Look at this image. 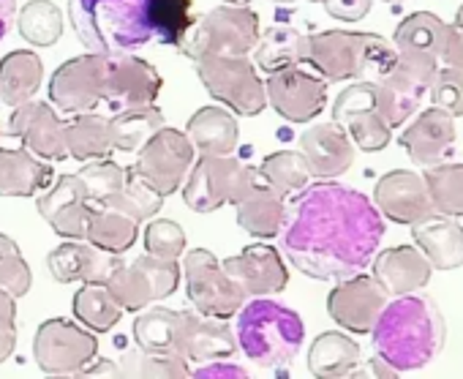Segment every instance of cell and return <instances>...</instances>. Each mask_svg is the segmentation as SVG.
<instances>
[{
	"mask_svg": "<svg viewBox=\"0 0 463 379\" xmlns=\"http://www.w3.org/2000/svg\"><path fill=\"white\" fill-rule=\"evenodd\" d=\"M279 238L287 260L300 273L319 281L346 279L376 257L384 219L373 200L357 188L322 180L295 194Z\"/></svg>",
	"mask_w": 463,
	"mask_h": 379,
	"instance_id": "1",
	"label": "cell"
},
{
	"mask_svg": "<svg viewBox=\"0 0 463 379\" xmlns=\"http://www.w3.org/2000/svg\"><path fill=\"white\" fill-rule=\"evenodd\" d=\"M373 352L398 371L425 368L444 346V317L430 295L409 292L387 303L371 327Z\"/></svg>",
	"mask_w": 463,
	"mask_h": 379,
	"instance_id": "2",
	"label": "cell"
},
{
	"mask_svg": "<svg viewBox=\"0 0 463 379\" xmlns=\"http://www.w3.org/2000/svg\"><path fill=\"white\" fill-rule=\"evenodd\" d=\"M395 61V47L376 36L360 31H322L306 36L303 63L314 69L325 82L346 80H373Z\"/></svg>",
	"mask_w": 463,
	"mask_h": 379,
	"instance_id": "3",
	"label": "cell"
},
{
	"mask_svg": "<svg viewBox=\"0 0 463 379\" xmlns=\"http://www.w3.org/2000/svg\"><path fill=\"white\" fill-rule=\"evenodd\" d=\"M77 39L99 55H128L147 44V0H69Z\"/></svg>",
	"mask_w": 463,
	"mask_h": 379,
	"instance_id": "4",
	"label": "cell"
},
{
	"mask_svg": "<svg viewBox=\"0 0 463 379\" xmlns=\"http://www.w3.org/2000/svg\"><path fill=\"white\" fill-rule=\"evenodd\" d=\"M235 338L249 360L262 368H287L306 338V325L298 311L268 298L243 303L235 314Z\"/></svg>",
	"mask_w": 463,
	"mask_h": 379,
	"instance_id": "5",
	"label": "cell"
},
{
	"mask_svg": "<svg viewBox=\"0 0 463 379\" xmlns=\"http://www.w3.org/2000/svg\"><path fill=\"white\" fill-rule=\"evenodd\" d=\"M260 17L249 6H215L194 23L177 47L194 63L199 58H246L260 42Z\"/></svg>",
	"mask_w": 463,
	"mask_h": 379,
	"instance_id": "6",
	"label": "cell"
},
{
	"mask_svg": "<svg viewBox=\"0 0 463 379\" xmlns=\"http://www.w3.org/2000/svg\"><path fill=\"white\" fill-rule=\"evenodd\" d=\"M260 172L235 156H199L185 183L183 203L194 213H213L223 205H238L257 185Z\"/></svg>",
	"mask_w": 463,
	"mask_h": 379,
	"instance_id": "7",
	"label": "cell"
},
{
	"mask_svg": "<svg viewBox=\"0 0 463 379\" xmlns=\"http://www.w3.org/2000/svg\"><path fill=\"white\" fill-rule=\"evenodd\" d=\"M196 74L204 90L221 104L243 118H257L268 107L265 82L260 69L246 58H199Z\"/></svg>",
	"mask_w": 463,
	"mask_h": 379,
	"instance_id": "8",
	"label": "cell"
},
{
	"mask_svg": "<svg viewBox=\"0 0 463 379\" xmlns=\"http://www.w3.org/2000/svg\"><path fill=\"white\" fill-rule=\"evenodd\" d=\"M194 161H196V150L185 137V131L164 126L139 147L137 161L128 169L145 185H150L156 194L169 197L177 188H183Z\"/></svg>",
	"mask_w": 463,
	"mask_h": 379,
	"instance_id": "9",
	"label": "cell"
},
{
	"mask_svg": "<svg viewBox=\"0 0 463 379\" xmlns=\"http://www.w3.org/2000/svg\"><path fill=\"white\" fill-rule=\"evenodd\" d=\"M180 276L185 279V295H188L191 306L207 317H218V319L235 317L249 298L243 292V287H238L229 279L223 265L207 249L188 251L183 260Z\"/></svg>",
	"mask_w": 463,
	"mask_h": 379,
	"instance_id": "10",
	"label": "cell"
},
{
	"mask_svg": "<svg viewBox=\"0 0 463 379\" xmlns=\"http://www.w3.org/2000/svg\"><path fill=\"white\" fill-rule=\"evenodd\" d=\"M177 284L180 265L175 260H161L153 254H142L134 262H120L104 281L123 311H142L156 300L169 298Z\"/></svg>",
	"mask_w": 463,
	"mask_h": 379,
	"instance_id": "11",
	"label": "cell"
},
{
	"mask_svg": "<svg viewBox=\"0 0 463 379\" xmlns=\"http://www.w3.org/2000/svg\"><path fill=\"white\" fill-rule=\"evenodd\" d=\"M33 355L47 376H80V371L99 357V338L93 330L55 317L39 325Z\"/></svg>",
	"mask_w": 463,
	"mask_h": 379,
	"instance_id": "12",
	"label": "cell"
},
{
	"mask_svg": "<svg viewBox=\"0 0 463 379\" xmlns=\"http://www.w3.org/2000/svg\"><path fill=\"white\" fill-rule=\"evenodd\" d=\"M107 69L109 55L88 52L61 63L50 80V104L66 115L96 112V107L107 99Z\"/></svg>",
	"mask_w": 463,
	"mask_h": 379,
	"instance_id": "13",
	"label": "cell"
},
{
	"mask_svg": "<svg viewBox=\"0 0 463 379\" xmlns=\"http://www.w3.org/2000/svg\"><path fill=\"white\" fill-rule=\"evenodd\" d=\"M333 123H338L365 153L384 150L392 139V128L387 126L376 104V88L368 80H360L338 93V99L333 101Z\"/></svg>",
	"mask_w": 463,
	"mask_h": 379,
	"instance_id": "14",
	"label": "cell"
},
{
	"mask_svg": "<svg viewBox=\"0 0 463 379\" xmlns=\"http://www.w3.org/2000/svg\"><path fill=\"white\" fill-rule=\"evenodd\" d=\"M268 104L289 123H308L327 104V82L300 66L270 74L265 82Z\"/></svg>",
	"mask_w": 463,
	"mask_h": 379,
	"instance_id": "15",
	"label": "cell"
},
{
	"mask_svg": "<svg viewBox=\"0 0 463 379\" xmlns=\"http://www.w3.org/2000/svg\"><path fill=\"white\" fill-rule=\"evenodd\" d=\"M36 208L55 235L66 241H85L88 222L96 205L90 203L88 188L77 175H61L58 180H52L47 192L39 194Z\"/></svg>",
	"mask_w": 463,
	"mask_h": 379,
	"instance_id": "16",
	"label": "cell"
},
{
	"mask_svg": "<svg viewBox=\"0 0 463 379\" xmlns=\"http://www.w3.org/2000/svg\"><path fill=\"white\" fill-rule=\"evenodd\" d=\"M384 306L387 292L373 276L365 273L338 279V287H333L327 295V311L333 322L352 333H371Z\"/></svg>",
	"mask_w": 463,
	"mask_h": 379,
	"instance_id": "17",
	"label": "cell"
},
{
	"mask_svg": "<svg viewBox=\"0 0 463 379\" xmlns=\"http://www.w3.org/2000/svg\"><path fill=\"white\" fill-rule=\"evenodd\" d=\"M9 134L23 142L36 158L44 161H63L69 158L66 150V123L61 120L58 109L47 101H25L14 107L9 120Z\"/></svg>",
	"mask_w": 463,
	"mask_h": 379,
	"instance_id": "18",
	"label": "cell"
},
{
	"mask_svg": "<svg viewBox=\"0 0 463 379\" xmlns=\"http://www.w3.org/2000/svg\"><path fill=\"white\" fill-rule=\"evenodd\" d=\"M373 205L387 222L395 224H414L433 211V200L428 192V183L422 175L409 169H392L376 180L373 188Z\"/></svg>",
	"mask_w": 463,
	"mask_h": 379,
	"instance_id": "19",
	"label": "cell"
},
{
	"mask_svg": "<svg viewBox=\"0 0 463 379\" xmlns=\"http://www.w3.org/2000/svg\"><path fill=\"white\" fill-rule=\"evenodd\" d=\"M221 265L232 281L243 287L246 295H254V298L279 295L289 281V270L281 254L268 243H251L241 254L223 260Z\"/></svg>",
	"mask_w": 463,
	"mask_h": 379,
	"instance_id": "20",
	"label": "cell"
},
{
	"mask_svg": "<svg viewBox=\"0 0 463 379\" xmlns=\"http://www.w3.org/2000/svg\"><path fill=\"white\" fill-rule=\"evenodd\" d=\"M161 93V74L153 63L128 55H109L107 69V104L115 109L156 104Z\"/></svg>",
	"mask_w": 463,
	"mask_h": 379,
	"instance_id": "21",
	"label": "cell"
},
{
	"mask_svg": "<svg viewBox=\"0 0 463 379\" xmlns=\"http://www.w3.org/2000/svg\"><path fill=\"white\" fill-rule=\"evenodd\" d=\"M238 338L232 327L199 311H180V330H177V355L188 363H210L235 355Z\"/></svg>",
	"mask_w": 463,
	"mask_h": 379,
	"instance_id": "22",
	"label": "cell"
},
{
	"mask_svg": "<svg viewBox=\"0 0 463 379\" xmlns=\"http://www.w3.org/2000/svg\"><path fill=\"white\" fill-rule=\"evenodd\" d=\"M455 118H449L447 112L430 107L425 112H420L401 134V145L406 147L409 158L417 166H436L444 164V158L452 153L455 147Z\"/></svg>",
	"mask_w": 463,
	"mask_h": 379,
	"instance_id": "23",
	"label": "cell"
},
{
	"mask_svg": "<svg viewBox=\"0 0 463 379\" xmlns=\"http://www.w3.org/2000/svg\"><path fill=\"white\" fill-rule=\"evenodd\" d=\"M120 262L118 254L101 251L88 241L61 243L47 257V268L61 284H104Z\"/></svg>",
	"mask_w": 463,
	"mask_h": 379,
	"instance_id": "24",
	"label": "cell"
},
{
	"mask_svg": "<svg viewBox=\"0 0 463 379\" xmlns=\"http://www.w3.org/2000/svg\"><path fill=\"white\" fill-rule=\"evenodd\" d=\"M300 153L308 161L311 175L322 180L341 177L354 164V142L338 123L311 126L300 137Z\"/></svg>",
	"mask_w": 463,
	"mask_h": 379,
	"instance_id": "25",
	"label": "cell"
},
{
	"mask_svg": "<svg viewBox=\"0 0 463 379\" xmlns=\"http://www.w3.org/2000/svg\"><path fill=\"white\" fill-rule=\"evenodd\" d=\"M373 279L392 298L428 287L433 265L417 246H392L379 251L373 260Z\"/></svg>",
	"mask_w": 463,
	"mask_h": 379,
	"instance_id": "26",
	"label": "cell"
},
{
	"mask_svg": "<svg viewBox=\"0 0 463 379\" xmlns=\"http://www.w3.org/2000/svg\"><path fill=\"white\" fill-rule=\"evenodd\" d=\"M411 238L436 270H455L463 265V227L452 216L430 213L414 222Z\"/></svg>",
	"mask_w": 463,
	"mask_h": 379,
	"instance_id": "27",
	"label": "cell"
},
{
	"mask_svg": "<svg viewBox=\"0 0 463 379\" xmlns=\"http://www.w3.org/2000/svg\"><path fill=\"white\" fill-rule=\"evenodd\" d=\"M55 172L50 161L31 150L0 147V197H39L52 185Z\"/></svg>",
	"mask_w": 463,
	"mask_h": 379,
	"instance_id": "28",
	"label": "cell"
},
{
	"mask_svg": "<svg viewBox=\"0 0 463 379\" xmlns=\"http://www.w3.org/2000/svg\"><path fill=\"white\" fill-rule=\"evenodd\" d=\"M373 88H376V104H379V112L382 118L387 120L390 128H398L403 126L417 109H420V101H422V93L428 90L422 82H417L414 77H409L395 61L390 69H384L379 77L371 80Z\"/></svg>",
	"mask_w": 463,
	"mask_h": 379,
	"instance_id": "29",
	"label": "cell"
},
{
	"mask_svg": "<svg viewBox=\"0 0 463 379\" xmlns=\"http://www.w3.org/2000/svg\"><path fill=\"white\" fill-rule=\"evenodd\" d=\"M235 213H238L241 230H246L254 238L270 241V238H279V232L284 227L287 203L279 192H273V188L260 177L251 192L235 205Z\"/></svg>",
	"mask_w": 463,
	"mask_h": 379,
	"instance_id": "30",
	"label": "cell"
},
{
	"mask_svg": "<svg viewBox=\"0 0 463 379\" xmlns=\"http://www.w3.org/2000/svg\"><path fill=\"white\" fill-rule=\"evenodd\" d=\"M185 137L191 139L199 156H229L235 153L241 128L223 107H202L191 115L185 126Z\"/></svg>",
	"mask_w": 463,
	"mask_h": 379,
	"instance_id": "31",
	"label": "cell"
},
{
	"mask_svg": "<svg viewBox=\"0 0 463 379\" xmlns=\"http://www.w3.org/2000/svg\"><path fill=\"white\" fill-rule=\"evenodd\" d=\"M44 63L33 50H14L0 61V104L20 107L42 90Z\"/></svg>",
	"mask_w": 463,
	"mask_h": 379,
	"instance_id": "32",
	"label": "cell"
},
{
	"mask_svg": "<svg viewBox=\"0 0 463 379\" xmlns=\"http://www.w3.org/2000/svg\"><path fill=\"white\" fill-rule=\"evenodd\" d=\"M363 360L360 344L338 330H327L314 338L308 349V371L319 379H341L352 376L357 363Z\"/></svg>",
	"mask_w": 463,
	"mask_h": 379,
	"instance_id": "33",
	"label": "cell"
},
{
	"mask_svg": "<svg viewBox=\"0 0 463 379\" xmlns=\"http://www.w3.org/2000/svg\"><path fill=\"white\" fill-rule=\"evenodd\" d=\"M303 42L306 36L287 25H276L260 33V42L254 47V66L265 71L268 77L303 66Z\"/></svg>",
	"mask_w": 463,
	"mask_h": 379,
	"instance_id": "34",
	"label": "cell"
},
{
	"mask_svg": "<svg viewBox=\"0 0 463 379\" xmlns=\"http://www.w3.org/2000/svg\"><path fill=\"white\" fill-rule=\"evenodd\" d=\"M164 128V112L156 104L147 107H128L118 109L115 118H109V139L112 150L123 153H139V147Z\"/></svg>",
	"mask_w": 463,
	"mask_h": 379,
	"instance_id": "35",
	"label": "cell"
},
{
	"mask_svg": "<svg viewBox=\"0 0 463 379\" xmlns=\"http://www.w3.org/2000/svg\"><path fill=\"white\" fill-rule=\"evenodd\" d=\"M66 150L77 161L107 158L112 153L109 118L107 115H99V112L74 115V120L66 123Z\"/></svg>",
	"mask_w": 463,
	"mask_h": 379,
	"instance_id": "36",
	"label": "cell"
},
{
	"mask_svg": "<svg viewBox=\"0 0 463 379\" xmlns=\"http://www.w3.org/2000/svg\"><path fill=\"white\" fill-rule=\"evenodd\" d=\"M137 238H139V222H134L131 216H126L115 208H93L88 232H85L88 243L120 257L137 243Z\"/></svg>",
	"mask_w": 463,
	"mask_h": 379,
	"instance_id": "37",
	"label": "cell"
},
{
	"mask_svg": "<svg viewBox=\"0 0 463 379\" xmlns=\"http://www.w3.org/2000/svg\"><path fill=\"white\" fill-rule=\"evenodd\" d=\"M177 330H180V311L161 308V306L142 308V314L131 325L137 349L158 352V355H177Z\"/></svg>",
	"mask_w": 463,
	"mask_h": 379,
	"instance_id": "38",
	"label": "cell"
},
{
	"mask_svg": "<svg viewBox=\"0 0 463 379\" xmlns=\"http://www.w3.org/2000/svg\"><path fill=\"white\" fill-rule=\"evenodd\" d=\"M194 23V0H147L150 36L166 47H180Z\"/></svg>",
	"mask_w": 463,
	"mask_h": 379,
	"instance_id": "39",
	"label": "cell"
},
{
	"mask_svg": "<svg viewBox=\"0 0 463 379\" xmlns=\"http://www.w3.org/2000/svg\"><path fill=\"white\" fill-rule=\"evenodd\" d=\"M257 172L281 197L298 194L300 188H306L308 180L314 177L308 161L298 150H276V153L265 156V161L260 164Z\"/></svg>",
	"mask_w": 463,
	"mask_h": 379,
	"instance_id": "40",
	"label": "cell"
},
{
	"mask_svg": "<svg viewBox=\"0 0 463 379\" xmlns=\"http://www.w3.org/2000/svg\"><path fill=\"white\" fill-rule=\"evenodd\" d=\"M441 31L444 23L430 14V12H414L409 14L392 39L395 52H406V55H425V58H436L439 61V44H441Z\"/></svg>",
	"mask_w": 463,
	"mask_h": 379,
	"instance_id": "41",
	"label": "cell"
},
{
	"mask_svg": "<svg viewBox=\"0 0 463 379\" xmlns=\"http://www.w3.org/2000/svg\"><path fill=\"white\" fill-rule=\"evenodd\" d=\"M74 317L93 333H107L112 330L120 317L123 308L120 303L109 295V289L104 284H82L74 295Z\"/></svg>",
	"mask_w": 463,
	"mask_h": 379,
	"instance_id": "42",
	"label": "cell"
},
{
	"mask_svg": "<svg viewBox=\"0 0 463 379\" xmlns=\"http://www.w3.org/2000/svg\"><path fill=\"white\" fill-rule=\"evenodd\" d=\"M17 31L31 47H52L63 36V12L52 0H31L17 14Z\"/></svg>",
	"mask_w": 463,
	"mask_h": 379,
	"instance_id": "43",
	"label": "cell"
},
{
	"mask_svg": "<svg viewBox=\"0 0 463 379\" xmlns=\"http://www.w3.org/2000/svg\"><path fill=\"white\" fill-rule=\"evenodd\" d=\"M433 211L441 216H463V164H436L425 169Z\"/></svg>",
	"mask_w": 463,
	"mask_h": 379,
	"instance_id": "44",
	"label": "cell"
},
{
	"mask_svg": "<svg viewBox=\"0 0 463 379\" xmlns=\"http://www.w3.org/2000/svg\"><path fill=\"white\" fill-rule=\"evenodd\" d=\"M99 208H115V211L131 216L134 222H150V219H156V213L164 208V197L156 194L150 185H145V183L128 169V177H126V183H123L120 192H118L112 200H107L104 205H99Z\"/></svg>",
	"mask_w": 463,
	"mask_h": 379,
	"instance_id": "45",
	"label": "cell"
},
{
	"mask_svg": "<svg viewBox=\"0 0 463 379\" xmlns=\"http://www.w3.org/2000/svg\"><path fill=\"white\" fill-rule=\"evenodd\" d=\"M77 177L88 188L90 203L99 208L120 192L128 177V169H123L120 164L109 161V158H96V161H85V166L77 172Z\"/></svg>",
	"mask_w": 463,
	"mask_h": 379,
	"instance_id": "46",
	"label": "cell"
},
{
	"mask_svg": "<svg viewBox=\"0 0 463 379\" xmlns=\"http://www.w3.org/2000/svg\"><path fill=\"white\" fill-rule=\"evenodd\" d=\"M123 376H191V365L183 355H158V352H128L120 363Z\"/></svg>",
	"mask_w": 463,
	"mask_h": 379,
	"instance_id": "47",
	"label": "cell"
},
{
	"mask_svg": "<svg viewBox=\"0 0 463 379\" xmlns=\"http://www.w3.org/2000/svg\"><path fill=\"white\" fill-rule=\"evenodd\" d=\"M33 273L20 251V246L0 232V289H6L14 298H25L31 292Z\"/></svg>",
	"mask_w": 463,
	"mask_h": 379,
	"instance_id": "48",
	"label": "cell"
},
{
	"mask_svg": "<svg viewBox=\"0 0 463 379\" xmlns=\"http://www.w3.org/2000/svg\"><path fill=\"white\" fill-rule=\"evenodd\" d=\"M145 249L153 257L177 262L183 257V251H185V232L172 219H156L145 230Z\"/></svg>",
	"mask_w": 463,
	"mask_h": 379,
	"instance_id": "49",
	"label": "cell"
},
{
	"mask_svg": "<svg viewBox=\"0 0 463 379\" xmlns=\"http://www.w3.org/2000/svg\"><path fill=\"white\" fill-rule=\"evenodd\" d=\"M428 90H430V101L436 109L447 112L449 118L463 115V74L449 71V69H439L433 74Z\"/></svg>",
	"mask_w": 463,
	"mask_h": 379,
	"instance_id": "50",
	"label": "cell"
},
{
	"mask_svg": "<svg viewBox=\"0 0 463 379\" xmlns=\"http://www.w3.org/2000/svg\"><path fill=\"white\" fill-rule=\"evenodd\" d=\"M14 295L0 289V363H6L17 346V306Z\"/></svg>",
	"mask_w": 463,
	"mask_h": 379,
	"instance_id": "51",
	"label": "cell"
},
{
	"mask_svg": "<svg viewBox=\"0 0 463 379\" xmlns=\"http://www.w3.org/2000/svg\"><path fill=\"white\" fill-rule=\"evenodd\" d=\"M439 63H441V69L463 74V31L455 28V25H447V23H444V31H441Z\"/></svg>",
	"mask_w": 463,
	"mask_h": 379,
	"instance_id": "52",
	"label": "cell"
},
{
	"mask_svg": "<svg viewBox=\"0 0 463 379\" xmlns=\"http://www.w3.org/2000/svg\"><path fill=\"white\" fill-rule=\"evenodd\" d=\"M325 12L338 23H360L371 12V0H325Z\"/></svg>",
	"mask_w": 463,
	"mask_h": 379,
	"instance_id": "53",
	"label": "cell"
},
{
	"mask_svg": "<svg viewBox=\"0 0 463 379\" xmlns=\"http://www.w3.org/2000/svg\"><path fill=\"white\" fill-rule=\"evenodd\" d=\"M191 376H196V379H246L249 371L241 368V365H229V363L210 360V363H199L196 371H191Z\"/></svg>",
	"mask_w": 463,
	"mask_h": 379,
	"instance_id": "54",
	"label": "cell"
},
{
	"mask_svg": "<svg viewBox=\"0 0 463 379\" xmlns=\"http://www.w3.org/2000/svg\"><path fill=\"white\" fill-rule=\"evenodd\" d=\"M352 376H384V379H395V376H401V371L395 368V365H390L384 357H379V355H373L371 360H360L357 363V368L352 371Z\"/></svg>",
	"mask_w": 463,
	"mask_h": 379,
	"instance_id": "55",
	"label": "cell"
},
{
	"mask_svg": "<svg viewBox=\"0 0 463 379\" xmlns=\"http://www.w3.org/2000/svg\"><path fill=\"white\" fill-rule=\"evenodd\" d=\"M80 376H123V368H120L118 363H112V360H99V357H93V360L80 371Z\"/></svg>",
	"mask_w": 463,
	"mask_h": 379,
	"instance_id": "56",
	"label": "cell"
},
{
	"mask_svg": "<svg viewBox=\"0 0 463 379\" xmlns=\"http://www.w3.org/2000/svg\"><path fill=\"white\" fill-rule=\"evenodd\" d=\"M14 17H17V0H0V42L9 36Z\"/></svg>",
	"mask_w": 463,
	"mask_h": 379,
	"instance_id": "57",
	"label": "cell"
},
{
	"mask_svg": "<svg viewBox=\"0 0 463 379\" xmlns=\"http://www.w3.org/2000/svg\"><path fill=\"white\" fill-rule=\"evenodd\" d=\"M452 25L463 31V4H460V9H458V14H455V23H452Z\"/></svg>",
	"mask_w": 463,
	"mask_h": 379,
	"instance_id": "58",
	"label": "cell"
},
{
	"mask_svg": "<svg viewBox=\"0 0 463 379\" xmlns=\"http://www.w3.org/2000/svg\"><path fill=\"white\" fill-rule=\"evenodd\" d=\"M223 4H229V6H246V4H251V0H223Z\"/></svg>",
	"mask_w": 463,
	"mask_h": 379,
	"instance_id": "59",
	"label": "cell"
},
{
	"mask_svg": "<svg viewBox=\"0 0 463 379\" xmlns=\"http://www.w3.org/2000/svg\"><path fill=\"white\" fill-rule=\"evenodd\" d=\"M276 4H295V0H276ZM311 4H325V0H311Z\"/></svg>",
	"mask_w": 463,
	"mask_h": 379,
	"instance_id": "60",
	"label": "cell"
},
{
	"mask_svg": "<svg viewBox=\"0 0 463 379\" xmlns=\"http://www.w3.org/2000/svg\"><path fill=\"white\" fill-rule=\"evenodd\" d=\"M387 4H398V0H387Z\"/></svg>",
	"mask_w": 463,
	"mask_h": 379,
	"instance_id": "61",
	"label": "cell"
}]
</instances>
